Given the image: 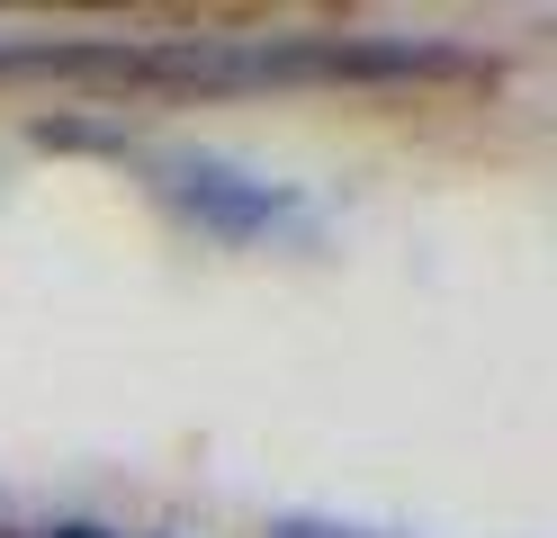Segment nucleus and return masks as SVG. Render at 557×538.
Instances as JSON below:
<instances>
[{"label":"nucleus","instance_id":"3","mask_svg":"<svg viewBox=\"0 0 557 538\" xmlns=\"http://www.w3.org/2000/svg\"><path fill=\"white\" fill-rule=\"evenodd\" d=\"M54 538H109V529H99V521H63Z\"/></svg>","mask_w":557,"mask_h":538},{"label":"nucleus","instance_id":"2","mask_svg":"<svg viewBox=\"0 0 557 538\" xmlns=\"http://www.w3.org/2000/svg\"><path fill=\"white\" fill-rule=\"evenodd\" d=\"M270 538H351V529H324V521H278Z\"/></svg>","mask_w":557,"mask_h":538},{"label":"nucleus","instance_id":"1","mask_svg":"<svg viewBox=\"0 0 557 538\" xmlns=\"http://www.w3.org/2000/svg\"><path fill=\"white\" fill-rule=\"evenodd\" d=\"M145 179H153V198L181 215V225L216 234V242H270L297 215V189H278V179L243 171L225 153H189V143L181 153H145Z\"/></svg>","mask_w":557,"mask_h":538}]
</instances>
